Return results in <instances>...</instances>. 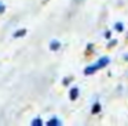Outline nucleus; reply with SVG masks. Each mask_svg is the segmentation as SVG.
<instances>
[{"label":"nucleus","instance_id":"f257e3e1","mask_svg":"<svg viewBox=\"0 0 128 126\" xmlns=\"http://www.w3.org/2000/svg\"><path fill=\"white\" fill-rule=\"evenodd\" d=\"M109 61H110V60H109V57H102V58H100L99 61H98V64H95V65H96L98 69H100V68L106 67V65L109 64Z\"/></svg>","mask_w":128,"mask_h":126},{"label":"nucleus","instance_id":"f03ea898","mask_svg":"<svg viewBox=\"0 0 128 126\" xmlns=\"http://www.w3.org/2000/svg\"><path fill=\"white\" fill-rule=\"evenodd\" d=\"M96 69H98L96 65H91V67H87L86 69H84V73H86V75H91V73H94Z\"/></svg>","mask_w":128,"mask_h":126},{"label":"nucleus","instance_id":"7ed1b4c3","mask_svg":"<svg viewBox=\"0 0 128 126\" xmlns=\"http://www.w3.org/2000/svg\"><path fill=\"white\" fill-rule=\"evenodd\" d=\"M77 96H78V89L77 87H73V89L70 90V98H72V100H76Z\"/></svg>","mask_w":128,"mask_h":126},{"label":"nucleus","instance_id":"20e7f679","mask_svg":"<svg viewBox=\"0 0 128 126\" xmlns=\"http://www.w3.org/2000/svg\"><path fill=\"white\" fill-rule=\"evenodd\" d=\"M59 46H61V45H59V42H56V40H52V42H51V46H50V47H51V50H58Z\"/></svg>","mask_w":128,"mask_h":126},{"label":"nucleus","instance_id":"39448f33","mask_svg":"<svg viewBox=\"0 0 128 126\" xmlns=\"http://www.w3.org/2000/svg\"><path fill=\"white\" fill-rule=\"evenodd\" d=\"M47 125H61V120L58 119V118H52L51 120H48Z\"/></svg>","mask_w":128,"mask_h":126},{"label":"nucleus","instance_id":"423d86ee","mask_svg":"<svg viewBox=\"0 0 128 126\" xmlns=\"http://www.w3.org/2000/svg\"><path fill=\"white\" fill-rule=\"evenodd\" d=\"M99 109H100L99 103H95V104H94V108H92V114H96V112H99Z\"/></svg>","mask_w":128,"mask_h":126},{"label":"nucleus","instance_id":"0eeeda50","mask_svg":"<svg viewBox=\"0 0 128 126\" xmlns=\"http://www.w3.org/2000/svg\"><path fill=\"white\" fill-rule=\"evenodd\" d=\"M25 33H26V31H25V29H22V31L17 32V33H14V37H20V36H22V35H25Z\"/></svg>","mask_w":128,"mask_h":126},{"label":"nucleus","instance_id":"6e6552de","mask_svg":"<svg viewBox=\"0 0 128 126\" xmlns=\"http://www.w3.org/2000/svg\"><path fill=\"white\" fill-rule=\"evenodd\" d=\"M116 29H117V31H118V32H121L122 31V24H116Z\"/></svg>","mask_w":128,"mask_h":126},{"label":"nucleus","instance_id":"1a4fd4ad","mask_svg":"<svg viewBox=\"0 0 128 126\" xmlns=\"http://www.w3.org/2000/svg\"><path fill=\"white\" fill-rule=\"evenodd\" d=\"M42 123H43V122H42L40 119H34L33 122H32V125H42Z\"/></svg>","mask_w":128,"mask_h":126},{"label":"nucleus","instance_id":"9d476101","mask_svg":"<svg viewBox=\"0 0 128 126\" xmlns=\"http://www.w3.org/2000/svg\"><path fill=\"white\" fill-rule=\"evenodd\" d=\"M4 11V6H2V4H0V13H3Z\"/></svg>","mask_w":128,"mask_h":126}]
</instances>
